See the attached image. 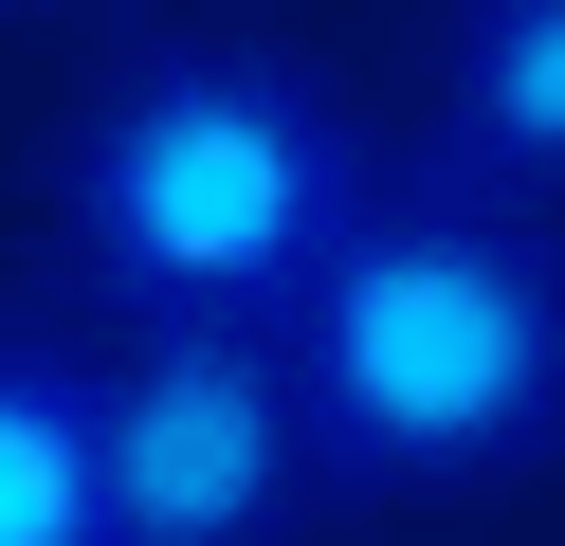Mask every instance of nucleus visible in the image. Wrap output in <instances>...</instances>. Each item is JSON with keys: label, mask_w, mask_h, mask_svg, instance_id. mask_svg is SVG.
Returning <instances> with one entry per match:
<instances>
[{"label": "nucleus", "mask_w": 565, "mask_h": 546, "mask_svg": "<svg viewBox=\"0 0 565 546\" xmlns=\"http://www.w3.org/2000/svg\"><path fill=\"white\" fill-rule=\"evenodd\" d=\"M292 400L347 492H511L565 456V237L511 201H365L292 310Z\"/></svg>", "instance_id": "1"}, {"label": "nucleus", "mask_w": 565, "mask_h": 546, "mask_svg": "<svg viewBox=\"0 0 565 546\" xmlns=\"http://www.w3.org/2000/svg\"><path fill=\"white\" fill-rule=\"evenodd\" d=\"M347 218L365 164L292 55H147L74 146V255L147 328H292Z\"/></svg>", "instance_id": "2"}, {"label": "nucleus", "mask_w": 565, "mask_h": 546, "mask_svg": "<svg viewBox=\"0 0 565 546\" xmlns=\"http://www.w3.org/2000/svg\"><path fill=\"white\" fill-rule=\"evenodd\" d=\"M310 473L292 328H147L110 383V546H256Z\"/></svg>", "instance_id": "3"}, {"label": "nucleus", "mask_w": 565, "mask_h": 546, "mask_svg": "<svg viewBox=\"0 0 565 546\" xmlns=\"http://www.w3.org/2000/svg\"><path fill=\"white\" fill-rule=\"evenodd\" d=\"M0 546H110V383L0 346Z\"/></svg>", "instance_id": "4"}, {"label": "nucleus", "mask_w": 565, "mask_h": 546, "mask_svg": "<svg viewBox=\"0 0 565 546\" xmlns=\"http://www.w3.org/2000/svg\"><path fill=\"white\" fill-rule=\"evenodd\" d=\"M456 146L492 182H565V0H475L456 19Z\"/></svg>", "instance_id": "5"}]
</instances>
